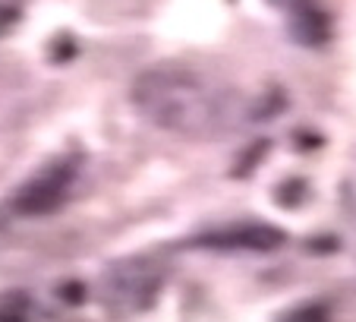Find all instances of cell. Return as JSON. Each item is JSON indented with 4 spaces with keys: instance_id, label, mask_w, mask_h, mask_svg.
I'll return each mask as SVG.
<instances>
[{
    "instance_id": "cell-1",
    "label": "cell",
    "mask_w": 356,
    "mask_h": 322,
    "mask_svg": "<svg viewBox=\"0 0 356 322\" xmlns=\"http://www.w3.org/2000/svg\"><path fill=\"white\" fill-rule=\"evenodd\" d=\"M133 105L152 127L183 139H211L236 127L240 101L218 79L180 63H158L133 82Z\"/></svg>"
},
{
    "instance_id": "cell-2",
    "label": "cell",
    "mask_w": 356,
    "mask_h": 322,
    "mask_svg": "<svg viewBox=\"0 0 356 322\" xmlns=\"http://www.w3.org/2000/svg\"><path fill=\"white\" fill-rule=\"evenodd\" d=\"M79 174V158L73 155H60V158L47 161L10 196V212L22 215V218H41L51 215L67 202L70 190Z\"/></svg>"
},
{
    "instance_id": "cell-3",
    "label": "cell",
    "mask_w": 356,
    "mask_h": 322,
    "mask_svg": "<svg viewBox=\"0 0 356 322\" xmlns=\"http://www.w3.org/2000/svg\"><path fill=\"white\" fill-rule=\"evenodd\" d=\"M158 288H161V275H158L152 266H145V262H136V266H117V268H111L108 278H104L108 303L117 307L120 313L145 309L148 303L155 300Z\"/></svg>"
},
{
    "instance_id": "cell-4",
    "label": "cell",
    "mask_w": 356,
    "mask_h": 322,
    "mask_svg": "<svg viewBox=\"0 0 356 322\" xmlns=\"http://www.w3.org/2000/svg\"><path fill=\"white\" fill-rule=\"evenodd\" d=\"M284 234L268 224H227L221 231H211L209 237H202V247H218V250H275L281 247Z\"/></svg>"
},
{
    "instance_id": "cell-5",
    "label": "cell",
    "mask_w": 356,
    "mask_h": 322,
    "mask_svg": "<svg viewBox=\"0 0 356 322\" xmlns=\"http://www.w3.org/2000/svg\"><path fill=\"white\" fill-rule=\"evenodd\" d=\"M268 3H275V7H281L287 13V26L296 41H302V45H322L328 38V22L312 7V0H268Z\"/></svg>"
},
{
    "instance_id": "cell-6",
    "label": "cell",
    "mask_w": 356,
    "mask_h": 322,
    "mask_svg": "<svg viewBox=\"0 0 356 322\" xmlns=\"http://www.w3.org/2000/svg\"><path fill=\"white\" fill-rule=\"evenodd\" d=\"M0 322H41V307L26 291L0 294Z\"/></svg>"
},
{
    "instance_id": "cell-7",
    "label": "cell",
    "mask_w": 356,
    "mask_h": 322,
    "mask_svg": "<svg viewBox=\"0 0 356 322\" xmlns=\"http://www.w3.org/2000/svg\"><path fill=\"white\" fill-rule=\"evenodd\" d=\"M22 16V3L19 0H0V38L19 22Z\"/></svg>"
}]
</instances>
